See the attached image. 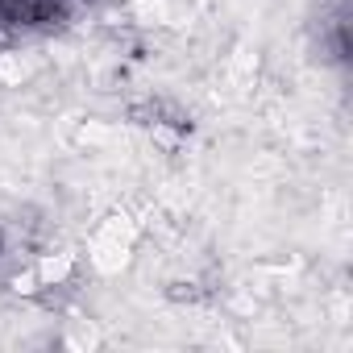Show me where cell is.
<instances>
[{
  "label": "cell",
  "instance_id": "cell-1",
  "mask_svg": "<svg viewBox=\"0 0 353 353\" xmlns=\"http://www.w3.org/2000/svg\"><path fill=\"white\" fill-rule=\"evenodd\" d=\"M166 295H170V299H188V303H196V299H204V291H200V283H170V287H166Z\"/></svg>",
  "mask_w": 353,
  "mask_h": 353
},
{
  "label": "cell",
  "instance_id": "cell-2",
  "mask_svg": "<svg viewBox=\"0 0 353 353\" xmlns=\"http://www.w3.org/2000/svg\"><path fill=\"white\" fill-rule=\"evenodd\" d=\"M0 258H5V229H0Z\"/></svg>",
  "mask_w": 353,
  "mask_h": 353
},
{
  "label": "cell",
  "instance_id": "cell-3",
  "mask_svg": "<svg viewBox=\"0 0 353 353\" xmlns=\"http://www.w3.org/2000/svg\"><path fill=\"white\" fill-rule=\"evenodd\" d=\"M83 5H96V0H83Z\"/></svg>",
  "mask_w": 353,
  "mask_h": 353
}]
</instances>
